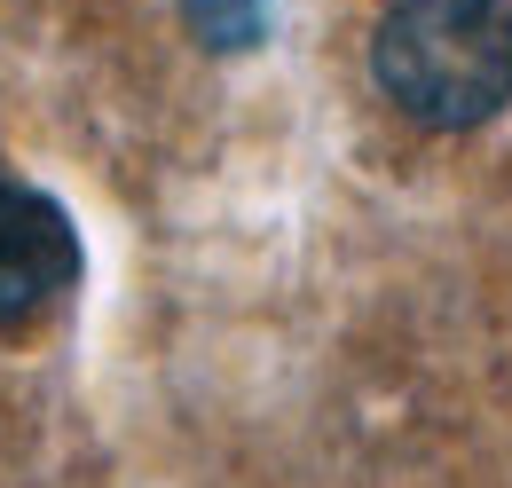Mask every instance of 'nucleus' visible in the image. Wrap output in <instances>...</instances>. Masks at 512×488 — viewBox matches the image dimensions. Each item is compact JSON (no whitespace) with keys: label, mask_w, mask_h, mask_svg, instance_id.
Here are the masks:
<instances>
[{"label":"nucleus","mask_w":512,"mask_h":488,"mask_svg":"<svg viewBox=\"0 0 512 488\" xmlns=\"http://www.w3.org/2000/svg\"><path fill=\"white\" fill-rule=\"evenodd\" d=\"M182 8V24H190L205 48H221V56H237V48H253L260 32H268V0H174Z\"/></svg>","instance_id":"obj_3"},{"label":"nucleus","mask_w":512,"mask_h":488,"mask_svg":"<svg viewBox=\"0 0 512 488\" xmlns=\"http://www.w3.org/2000/svg\"><path fill=\"white\" fill-rule=\"evenodd\" d=\"M79 276V229L71 213L32 182H0V323L40 315Z\"/></svg>","instance_id":"obj_2"},{"label":"nucleus","mask_w":512,"mask_h":488,"mask_svg":"<svg viewBox=\"0 0 512 488\" xmlns=\"http://www.w3.org/2000/svg\"><path fill=\"white\" fill-rule=\"evenodd\" d=\"M386 103L418 126H489L512 103V8L505 0H394L371 40Z\"/></svg>","instance_id":"obj_1"}]
</instances>
